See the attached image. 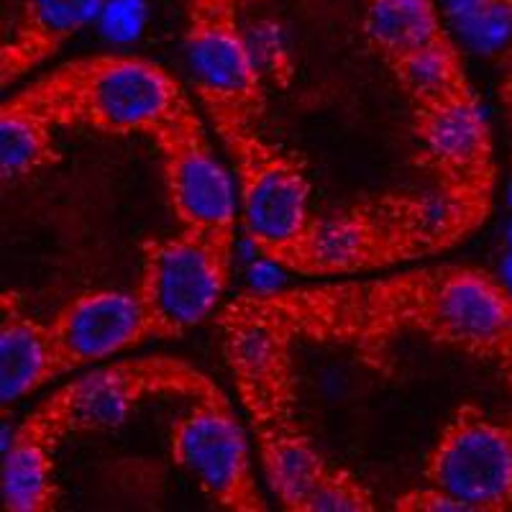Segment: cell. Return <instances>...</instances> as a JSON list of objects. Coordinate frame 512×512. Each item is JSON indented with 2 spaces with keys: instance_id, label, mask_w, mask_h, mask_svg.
<instances>
[{
  "instance_id": "cell-1",
  "label": "cell",
  "mask_w": 512,
  "mask_h": 512,
  "mask_svg": "<svg viewBox=\"0 0 512 512\" xmlns=\"http://www.w3.org/2000/svg\"><path fill=\"white\" fill-rule=\"evenodd\" d=\"M221 310L272 320L295 336L354 351L382 369L397 341L431 344L489 364L512 395V287L469 264H428L379 277L246 292Z\"/></svg>"
},
{
  "instance_id": "cell-2",
  "label": "cell",
  "mask_w": 512,
  "mask_h": 512,
  "mask_svg": "<svg viewBox=\"0 0 512 512\" xmlns=\"http://www.w3.org/2000/svg\"><path fill=\"white\" fill-rule=\"evenodd\" d=\"M477 223L438 190L377 192L315 213L287 272L303 277H367L392 272L466 241Z\"/></svg>"
},
{
  "instance_id": "cell-3",
  "label": "cell",
  "mask_w": 512,
  "mask_h": 512,
  "mask_svg": "<svg viewBox=\"0 0 512 512\" xmlns=\"http://www.w3.org/2000/svg\"><path fill=\"white\" fill-rule=\"evenodd\" d=\"M57 128L103 136H146L175 118L187 93L167 67L139 54L70 59L13 93Z\"/></svg>"
},
{
  "instance_id": "cell-4",
  "label": "cell",
  "mask_w": 512,
  "mask_h": 512,
  "mask_svg": "<svg viewBox=\"0 0 512 512\" xmlns=\"http://www.w3.org/2000/svg\"><path fill=\"white\" fill-rule=\"evenodd\" d=\"M210 123L236 172L239 218L262 259L287 269L315 218L310 180L295 154L269 141L259 123L210 108Z\"/></svg>"
},
{
  "instance_id": "cell-5",
  "label": "cell",
  "mask_w": 512,
  "mask_h": 512,
  "mask_svg": "<svg viewBox=\"0 0 512 512\" xmlns=\"http://www.w3.org/2000/svg\"><path fill=\"white\" fill-rule=\"evenodd\" d=\"M213 390L218 384L190 361L167 354L136 356L103 364L62 384L31 413L64 441L85 433L116 431L146 402L162 397L192 402Z\"/></svg>"
},
{
  "instance_id": "cell-6",
  "label": "cell",
  "mask_w": 512,
  "mask_h": 512,
  "mask_svg": "<svg viewBox=\"0 0 512 512\" xmlns=\"http://www.w3.org/2000/svg\"><path fill=\"white\" fill-rule=\"evenodd\" d=\"M233 244L195 231L149 239L136 282L154 341L180 338L218 315L231 280Z\"/></svg>"
},
{
  "instance_id": "cell-7",
  "label": "cell",
  "mask_w": 512,
  "mask_h": 512,
  "mask_svg": "<svg viewBox=\"0 0 512 512\" xmlns=\"http://www.w3.org/2000/svg\"><path fill=\"white\" fill-rule=\"evenodd\" d=\"M420 167L436 187L479 228L492 213L497 190L495 136L477 95L410 108Z\"/></svg>"
},
{
  "instance_id": "cell-8",
  "label": "cell",
  "mask_w": 512,
  "mask_h": 512,
  "mask_svg": "<svg viewBox=\"0 0 512 512\" xmlns=\"http://www.w3.org/2000/svg\"><path fill=\"white\" fill-rule=\"evenodd\" d=\"M169 459L213 505L228 512L267 510L249 438L221 387L177 415L169 428Z\"/></svg>"
},
{
  "instance_id": "cell-9",
  "label": "cell",
  "mask_w": 512,
  "mask_h": 512,
  "mask_svg": "<svg viewBox=\"0 0 512 512\" xmlns=\"http://www.w3.org/2000/svg\"><path fill=\"white\" fill-rule=\"evenodd\" d=\"M162 162L164 190L182 231L236 244L239 195L236 180L218 159L205 123L187 100L152 136Z\"/></svg>"
},
{
  "instance_id": "cell-10",
  "label": "cell",
  "mask_w": 512,
  "mask_h": 512,
  "mask_svg": "<svg viewBox=\"0 0 512 512\" xmlns=\"http://www.w3.org/2000/svg\"><path fill=\"white\" fill-rule=\"evenodd\" d=\"M423 477L469 512H512V415L495 418L474 402L456 408L425 456Z\"/></svg>"
},
{
  "instance_id": "cell-11",
  "label": "cell",
  "mask_w": 512,
  "mask_h": 512,
  "mask_svg": "<svg viewBox=\"0 0 512 512\" xmlns=\"http://www.w3.org/2000/svg\"><path fill=\"white\" fill-rule=\"evenodd\" d=\"M223 354L231 369L256 438L300 428L297 418V374L292 361L295 336L272 320L218 310Z\"/></svg>"
},
{
  "instance_id": "cell-12",
  "label": "cell",
  "mask_w": 512,
  "mask_h": 512,
  "mask_svg": "<svg viewBox=\"0 0 512 512\" xmlns=\"http://www.w3.org/2000/svg\"><path fill=\"white\" fill-rule=\"evenodd\" d=\"M185 49L205 111L218 108L246 121H262L267 93L254 49L241 29L239 6H187Z\"/></svg>"
},
{
  "instance_id": "cell-13",
  "label": "cell",
  "mask_w": 512,
  "mask_h": 512,
  "mask_svg": "<svg viewBox=\"0 0 512 512\" xmlns=\"http://www.w3.org/2000/svg\"><path fill=\"white\" fill-rule=\"evenodd\" d=\"M67 374L103 364L154 341L139 295L126 290H85L49 318Z\"/></svg>"
},
{
  "instance_id": "cell-14",
  "label": "cell",
  "mask_w": 512,
  "mask_h": 512,
  "mask_svg": "<svg viewBox=\"0 0 512 512\" xmlns=\"http://www.w3.org/2000/svg\"><path fill=\"white\" fill-rule=\"evenodd\" d=\"M103 6L105 0H21L11 34L0 44V85L8 88L47 64Z\"/></svg>"
},
{
  "instance_id": "cell-15",
  "label": "cell",
  "mask_w": 512,
  "mask_h": 512,
  "mask_svg": "<svg viewBox=\"0 0 512 512\" xmlns=\"http://www.w3.org/2000/svg\"><path fill=\"white\" fill-rule=\"evenodd\" d=\"M49 320L31 315L16 292L0 300V405L8 410L24 397L64 377Z\"/></svg>"
},
{
  "instance_id": "cell-16",
  "label": "cell",
  "mask_w": 512,
  "mask_h": 512,
  "mask_svg": "<svg viewBox=\"0 0 512 512\" xmlns=\"http://www.w3.org/2000/svg\"><path fill=\"white\" fill-rule=\"evenodd\" d=\"M62 438L34 413L16 425L3 448L0 500L8 512H52L59 505L57 448Z\"/></svg>"
},
{
  "instance_id": "cell-17",
  "label": "cell",
  "mask_w": 512,
  "mask_h": 512,
  "mask_svg": "<svg viewBox=\"0 0 512 512\" xmlns=\"http://www.w3.org/2000/svg\"><path fill=\"white\" fill-rule=\"evenodd\" d=\"M367 39L390 67L451 39L436 0H369Z\"/></svg>"
},
{
  "instance_id": "cell-18",
  "label": "cell",
  "mask_w": 512,
  "mask_h": 512,
  "mask_svg": "<svg viewBox=\"0 0 512 512\" xmlns=\"http://www.w3.org/2000/svg\"><path fill=\"white\" fill-rule=\"evenodd\" d=\"M256 448H259L262 472L272 495L285 510L300 512L310 489L331 466L326 456L320 454L303 425L295 431L277 433V436L256 438Z\"/></svg>"
},
{
  "instance_id": "cell-19",
  "label": "cell",
  "mask_w": 512,
  "mask_h": 512,
  "mask_svg": "<svg viewBox=\"0 0 512 512\" xmlns=\"http://www.w3.org/2000/svg\"><path fill=\"white\" fill-rule=\"evenodd\" d=\"M390 72L408 98L410 108H428L477 95L466 72L464 54L454 39L397 59L390 64Z\"/></svg>"
},
{
  "instance_id": "cell-20",
  "label": "cell",
  "mask_w": 512,
  "mask_h": 512,
  "mask_svg": "<svg viewBox=\"0 0 512 512\" xmlns=\"http://www.w3.org/2000/svg\"><path fill=\"white\" fill-rule=\"evenodd\" d=\"M57 126L11 95L0 105V175L24 180L59 162Z\"/></svg>"
},
{
  "instance_id": "cell-21",
  "label": "cell",
  "mask_w": 512,
  "mask_h": 512,
  "mask_svg": "<svg viewBox=\"0 0 512 512\" xmlns=\"http://www.w3.org/2000/svg\"><path fill=\"white\" fill-rule=\"evenodd\" d=\"M377 510L369 487L349 469L328 466L310 495L305 497L300 512H372Z\"/></svg>"
},
{
  "instance_id": "cell-22",
  "label": "cell",
  "mask_w": 512,
  "mask_h": 512,
  "mask_svg": "<svg viewBox=\"0 0 512 512\" xmlns=\"http://www.w3.org/2000/svg\"><path fill=\"white\" fill-rule=\"evenodd\" d=\"M392 507L397 512H469V507L459 497L431 482H425V487H415L397 495Z\"/></svg>"
},
{
  "instance_id": "cell-23",
  "label": "cell",
  "mask_w": 512,
  "mask_h": 512,
  "mask_svg": "<svg viewBox=\"0 0 512 512\" xmlns=\"http://www.w3.org/2000/svg\"><path fill=\"white\" fill-rule=\"evenodd\" d=\"M500 100L505 105L507 123H510V134H512V44L502 54L500 64Z\"/></svg>"
},
{
  "instance_id": "cell-24",
  "label": "cell",
  "mask_w": 512,
  "mask_h": 512,
  "mask_svg": "<svg viewBox=\"0 0 512 512\" xmlns=\"http://www.w3.org/2000/svg\"><path fill=\"white\" fill-rule=\"evenodd\" d=\"M213 3H223V6H244V3H254V0H187V6H213Z\"/></svg>"
},
{
  "instance_id": "cell-25",
  "label": "cell",
  "mask_w": 512,
  "mask_h": 512,
  "mask_svg": "<svg viewBox=\"0 0 512 512\" xmlns=\"http://www.w3.org/2000/svg\"><path fill=\"white\" fill-rule=\"evenodd\" d=\"M487 8H495V11L502 13H512V0H482Z\"/></svg>"
}]
</instances>
